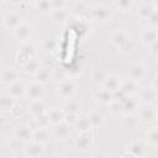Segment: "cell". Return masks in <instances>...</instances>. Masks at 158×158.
I'll list each match as a JSON object with an SVG mask.
<instances>
[{"label":"cell","instance_id":"6da1fadb","mask_svg":"<svg viewBox=\"0 0 158 158\" xmlns=\"http://www.w3.org/2000/svg\"><path fill=\"white\" fill-rule=\"evenodd\" d=\"M111 17H112L111 5H107L104 2H98V4L91 5L89 19L98 21V22H109Z\"/></svg>","mask_w":158,"mask_h":158},{"label":"cell","instance_id":"7a4b0ae2","mask_svg":"<svg viewBox=\"0 0 158 158\" xmlns=\"http://www.w3.org/2000/svg\"><path fill=\"white\" fill-rule=\"evenodd\" d=\"M36 54H37V46H36L33 42L27 41V42H23V43L20 46V48H19V51H17V53H16L15 60H16L19 64L23 65V64H25L26 62H28L30 59L36 58Z\"/></svg>","mask_w":158,"mask_h":158},{"label":"cell","instance_id":"3957f363","mask_svg":"<svg viewBox=\"0 0 158 158\" xmlns=\"http://www.w3.org/2000/svg\"><path fill=\"white\" fill-rule=\"evenodd\" d=\"M94 144V135L91 131H86V132H79L77 135V137L74 138V146L77 149L81 151V152H86L89 151Z\"/></svg>","mask_w":158,"mask_h":158},{"label":"cell","instance_id":"277c9868","mask_svg":"<svg viewBox=\"0 0 158 158\" xmlns=\"http://www.w3.org/2000/svg\"><path fill=\"white\" fill-rule=\"evenodd\" d=\"M75 89H77V84H75L74 79H72V78H68L64 81L58 83V85H57L58 95L67 100L73 99V95L75 94Z\"/></svg>","mask_w":158,"mask_h":158},{"label":"cell","instance_id":"5b68a950","mask_svg":"<svg viewBox=\"0 0 158 158\" xmlns=\"http://www.w3.org/2000/svg\"><path fill=\"white\" fill-rule=\"evenodd\" d=\"M120 102H121V114L122 115H131V114H136L138 110V99L135 98V95H130V96H121L120 98Z\"/></svg>","mask_w":158,"mask_h":158},{"label":"cell","instance_id":"8992f818","mask_svg":"<svg viewBox=\"0 0 158 158\" xmlns=\"http://www.w3.org/2000/svg\"><path fill=\"white\" fill-rule=\"evenodd\" d=\"M93 99L96 104L101 105V106H109L114 100H115V94L106 90L105 88H99L96 90H94L93 93Z\"/></svg>","mask_w":158,"mask_h":158},{"label":"cell","instance_id":"52a82bcc","mask_svg":"<svg viewBox=\"0 0 158 158\" xmlns=\"http://www.w3.org/2000/svg\"><path fill=\"white\" fill-rule=\"evenodd\" d=\"M44 95V85L37 81H32L26 86L25 96L30 101L35 100H42V96Z\"/></svg>","mask_w":158,"mask_h":158},{"label":"cell","instance_id":"ba28073f","mask_svg":"<svg viewBox=\"0 0 158 158\" xmlns=\"http://www.w3.org/2000/svg\"><path fill=\"white\" fill-rule=\"evenodd\" d=\"M33 132L35 130L27 125V123H20L14 128V137L21 139L22 142L27 143L33 139Z\"/></svg>","mask_w":158,"mask_h":158},{"label":"cell","instance_id":"9c48e42d","mask_svg":"<svg viewBox=\"0 0 158 158\" xmlns=\"http://www.w3.org/2000/svg\"><path fill=\"white\" fill-rule=\"evenodd\" d=\"M22 16L19 11H9L2 16V26L6 30H15L21 22H22Z\"/></svg>","mask_w":158,"mask_h":158},{"label":"cell","instance_id":"30bf717a","mask_svg":"<svg viewBox=\"0 0 158 158\" xmlns=\"http://www.w3.org/2000/svg\"><path fill=\"white\" fill-rule=\"evenodd\" d=\"M127 75H128V79L138 83V81H141V80H143L146 78L147 69H146V67H144V64L142 62H136L128 68Z\"/></svg>","mask_w":158,"mask_h":158},{"label":"cell","instance_id":"8fae6325","mask_svg":"<svg viewBox=\"0 0 158 158\" xmlns=\"http://www.w3.org/2000/svg\"><path fill=\"white\" fill-rule=\"evenodd\" d=\"M157 98H158V91L152 86L143 88L138 91V101L143 105H152L153 102H156Z\"/></svg>","mask_w":158,"mask_h":158},{"label":"cell","instance_id":"7c38bea8","mask_svg":"<svg viewBox=\"0 0 158 158\" xmlns=\"http://www.w3.org/2000/svg\"><path fill=\"white\" fill-rule=\"evenodd\" d=\"M139 41L142 44L151 47L154 42L158 41V28L153 27H146L139 33Z\"/></svg>","mask_w":158,"mask_h":158},{"label":"cell","instance_id":"4fadbf2b","mask_svg":"<svg viewBox=\"0 0 158 158\" xmlns=\"http://www.w3.org/2000/svg\"><path fill=\"white\" fill-rule=\"evenodd\" d=\"M12 32H14L15 38L19 40V41H21V42L23 43V42H27L28 38L31 37L32 26H31V23H28V22H26V21H22Z\"/></svg>","mask_w":158,"mask_h":158},{"label":"cell","instance_id":"5bb4252c","mask_svg":"<svg viewBox=\"0 0 158 158\" xmlns=\"http://www.w3.org/2000/svg\"><path fill=\"white\" fill-rule=\"evenodd\" d=\"M91 5L93 4H89L86 1H77V2L70 4V11L73 15L80 17V19H85L90 14Z\"/></svg>","mask_w":158,"mask_h":158},{"label":"cell","instance_id":"9a60e30c","mask_svg":"<svg viewBox=\"0 0 158 158\" xmlns=\"http://www.w3.org/2000/svg\"><path fill=\"white\" fill-rule=\"evenodd\" d=\"M138 117H139L141 122H144V123H148V125L154 123L158 120L156 110L151 105H143V107H141V110L138 112Z\"/></svg>","mask_w":158,"mask_h":158},{"label":"cell","instance_id":"2e32d148","mask_svg":"<svg viewBox=\"0 0 158 158\" xmlns=\"http://www.w3.org/2000/svg\"><path fill=\"white\" fill-rule=\"evenodd\" d=\"M20 80V73L12 67H5L1 72V83L4 85H11L15 81Z\"/></svg>","mask_w":158,"mask_h":158},{"label":"cell","instance_id":"e0dca14e","mask_svg":"<svg viewBox=\"0 0 158 158\" xmlns=\"http://www.w3.org/2000/svg\"><path fill=\"white\" fill-rule=\"evenodd\" d=\"M154 11L152 1H139L136 4V14L141 20H147Z\"/></svg>","mask_w":158,"mask_h":158},{"label":"cell","instance_id":"ac0fdd59","mask_svg":"<svg viewBox=\"0 0 158 158\" xmlns=\"http://www.w3.org/2000/svg\"><path fill=\"white\" fill-rule=\"evenodd\" d=\"M47 115H48V118H49V122L52 126H56V125H59L62 122H64L65 120V112L63 109L58 107V106H53V107H49L47 110Z\"/></svg>","mask_w":158,"mask_h":158},{"label":"cell","instance_id":"d6986e66","mask_svg":"<svg viewBox=\"0 0 158 158\" xmlns=\"http://www.w3.org/2000/svg\"><path fill=\"white\" fill-rule=\"evenodd\" d=\"M43 151H44V146L32 139V141H30V142L26 143V147H25L23 153L28 158H38L40 156H42Z\"/></svg>","mask_w":158,"mask_h":158},{"label":"cell","instance_id":"ffe728a7","mask_svg":"<svg viewBox=\"0 0 158 158\" xmlns=\"http://www.w3.org/2000/svg\"><path fill=\"white\" fill-rule=\"evenodd\" d=\"M72 127L70 125H68L67 122H62L59 125L53 126L52 128V136L57 139H65L70 136L72 133Z\"/></svg>","mask_w":158,"mask_h":158},{"label":"cell","instance_id":"44dd1931","mask_svg":"<svg viewBox=\"0 0 158 158\" xmlns=\"http://www.w3.org/2000/svg\"><path fill=\"white\" fill-rule=\"evenodd\" d=\"M126 151H128L130 153H132L136 158H143L146 156V153H147V146L141 139L139 141H133V142H131L127 146Z\"/></svg>","mask_w":158,"mask_h":158},{"label":"cell","instance_id":"7402d4cb","mask_svg":"<svg viewBox=\"0 0 158 158\" xmlns=\"http://www.w3.org/2000/svg\"><path fill=\"white\" fill-rule=\"evenodd\" d=\"M128 38H130V36H128V33H127V31H126L125 28H116V30L112 31V33H111V36H110V42H111L115 47L118 48V47L122 46Z\"/></svg>","mask_w":158,"mask_h":158},{"label":"cell","instance_id":"603a6c76","mask_svg":"<svg viewBox=\"0 0 158 158\" xmlns=\"http://www.w3.org/2000/svg\"><path fill=\"white\" fill-rule=\"evenodd\" d=\"M109 77V73L106 70V68L102 64H96L91 72V80L95 84H100L102 86V84L105 83L106 78Z\"/></svg>","mask_w":158,"mask_h":158},{"label":"cell","instance_id":"cb8c5ba5","mask_svg":"<svg viewBox=\"0 0 158 158\" xmlns=\"http://www.w3.org/2000/svg\"><path fill=\"white\" fill-rule=\"evenodd\" d=\"M47 106L46 104L42 101V100H35V101H30L28 105H27V111L28 114L35 118L42 114H46L47 112Z\"/></svg>","mask_w":158,"mask_h":158},{"label":"cell","instance_id":"d4e9b609","mask_svg":"<svg viewBox=\"0 0 158 158\" xmlns=\"http://www.w3.org/2000/svg\"><path fill=\"white\" fill-rule=\"evenodd\" d=\"M121 84H122V80L117 74H109V77L106 78L105 83L102 84V88H105L106 90H109V91L115 94L116 91L120 90Z\"/></svg>","mask_w":158,"mask_h":158},{"label":"cell","instance_id":"484cf974","mask_svg":"<svg viewBox=\"0 0 158 158\" xmlns=\"http://www.w3.org/2000/svg\"><path fill=\"white\" fill-rule=\"evenodd\" d=\"M53 79V69L49 67H41V69L35 74V81L41 84H47Z\"/></svg>","mask_w":158,"mask_h":158},{"label":"cell","instance_id":"4316f807","mask_svg":"<svg viewBox=\"0 0 158 158\" xmlns=\"http://www.w3.org/2000/svg\"><path fill=\"white\" fill-rule=\"evenodd\" d=\"M26 86H27V85L20 79V80H17V81H15L14 84H11V85L7 86V94L11 95L12 98H15V99L17 100L20 96L25 95V93H26Z\"/></svg>","mask_w":158,"mask_h":158},{"label":"cell","instance_id":"83f0119b","mask_svg":"<svg viewBox=\"0 0 158 158\" xmlns=\"http://www.w3.org/2000/svg\"><path fill=\"white\" fill-rule=\"evenodd\" d=\"M121 93V96H130V95H135L137 91H138V83L128 79V80H123L121 86H120V90Z\"/></svg>","mask_w":158,"mask_h":158},{"label":"cell","instance_id":"f1b7e54d","mask_svg":"<svg viewBox=\"0 0 158 158\" xmlns=\"http://www.w3.org/2000/svg\"><path fill=\"white\" fill-rule=\"evenodd\" d=\"M121 122H122V126L126 130L133 131V130H136L138 127L141 120H139V117H138L137 114H131V115H122Z\"/></svg>","mask_w":158,"mask_h":158},{"label":"cell","instance_id":"f546056e","mask_svg":"<svg viewBox=\"0 0 158 158\" xmlns=\"http://www.w3.org/2000/svg\"><path fill=\"white\" fill-rule=\"evenodd\" d=\"M16 107V99L12 98L11 95L2 94L0 96V109L2 112H11Z\"/></svg>","mask_w":158,"mask_h":158},{"label":"cell","instance_id":"4dcf8cb0","mask_svg":"<svg viewBox=\"0 0 158 158\" xmlns=\"http://www.w3.org/2000/svg\"><path fill=\"white\" fill-rule=\"evenodd\" d=\"M49 15H51V19H52L53 22L65 25V22L68 21V19L72 15V11H70V7L69 9H63V10H53Z\"/></svg>","mask_w":158,"mask_h":158},{"label":"cell","instance_id":"1f68e13d","mask_svg":"<svg viewBox=\"0 0 158 158\" xmlns=\"http://www.w3.org/2000/svg\"><path fill=\"white\" fill-rule=\"evenodd\" d=\"M88 118H89V121H90V125H91L93 130H96V128L101 127V126L104 125V122H105V116H104V114H102L101 111H99V110H93V111H90L89 115H88Z\"/></svg>","mask_w":158,"mask_h":158},{"label":"cell","instance_id":"d6a6232c","mask_svg":"<svg viewBox=\"0 0 158 158\" xmlns=\"http://www.w3.org/2000/svg\"><path fill=\"white\" fill-rule=\"evenodd\" d=\"M65 67V69H67V72H68V74H69V78H72V79H75V78H78V77H80L81 74H83V64L80 63V62H78V60H73V62H70L68 65H64Z\"/></svg>","mask_w":158,"mask_h":158},{"label":"cell","instance_id":"836d02e7","mask_svg":"<svg viewBox=\"0 0 158 158\" xmlns=\"http://www.w3.org/2000/svg\"><path fill=\"white\" fill-rule=\"evenodd\" d=\"M21 68L26 74L35 75L41 69V62L37 58H33V59H30L28 62H26L23 65H21Z\"/></svg>","mask_w":158,"mask_h":158},{"label":"cell","instance_id":"e575fe53","mask_svg":"<svg viewBox=\"0 0 158 158\" xmlns=\"http://www.w3.org/2000/svg\"><path fill=\"white\" fill-rule=\"evenodd\" d=\"M49 131L48 128H36L35 132H33V141L46 146L48 142H49Z\"/></svg>","mask_w":158,"mask_h":158},{"label":"cell","instance_id":"d590c367","mask_svg":"<svg viewBox=\"0 0 158 158\" xmlns=\"http://www.w3.org/2000/svg\"><path fill=\"white\" fill-rule=\"evenodd\" d=\"M32 7L37 12H40V14H51L53 11V9H52V1H48V0L35 1V2H32Z\"/></svg>","mask_w":158,"mask_h":158},{"label":"cell","instance_id":"8d00e7d4","mask_svg":"<svg viewBox=\"0 0 158 158\" xmlns=\"http://www.w3.org/2000/svg\"><path fill=\"white\" fill-rule=\"evenodd\" d=\"M41 48L43 49V52L46 53H53L56 52V49L58 48V41L56 37H46L42 43H41Z\"/></svg>","mask_w":158,"mask_h":158},{"label":"cell","instance_id":"74e56055","mask_svg":"<svg viewBox=\"0 0 158 158\" xmlns=\"http://www.w3.org/2000/svg\"><path fill=\"white\" fill-rule=\"evenodd\" d=\"M110 5L121 12H130L136 4L131 0H118V1H112Z\"/></svg>","mask_w":158,"mask_h":158},{"label":"cell","instance_id":"f35d334b","mask_svg":"<svg viewBox=\"0 0 158 158\" xmlns=\"http://www.w3.org/2000/svg\"><path fill=\"white\" fill-rule=\"evenodd\" d=\"M7 147H9V151H10L11 153L17 154V153H20V152H23V151H25L26 143H25V142H22L21 139H19V138L14 137V138H11V139L7 142Z\"/></svg>","mask_w":158,"mask_h":158},{"label":"cell","instance_id":"ab89813d","mask_svg":"<svg viewBox=\"0 0 158 158\" xmlns=\"http://www.w3.org/2000/svg\"><path fill=\"white\" fill-rule=\"evenodd\" d=\"M52 69H53V80H56L57 83L64 81L65 79L69 78V74H68L64 65H59V67H56Z\"/></svg>","mask_w":158,"mask_h":158},{"label":"cell","instance_id":"60d3db41","mask_svg":"<svg viewBox=\"0 0 158 158\" xmlns=\"http://www.w3.org/2000/svg\"><path fill=\"white\" fill-rule=\"evenodd\" d=\"M79 109H80L79 101L75 100V99L67 100L65 104H64V107H63L65 114H74V115H79Z\"/></svg>","mask_w":158,"mask_h":158},{"label":"cell","instance_id":"b9f144b4","mask_svg":"<svg viewBox=\"0 0 158 158\" xmlns=\"http://www.w3.org/2000/svg\"><path fill=\"white\" fill-rule=\"evenodd\" d=\"M146 142L151 146H158V127H151L144 135Z\"/></svg>","mask_w":158,"mask_h":158},{"label":"cell","instance_id":"7bdbcfd3","mask_svg":"<svg viewBox=\"0 0 158 158\" xmlns=\"http://www.w3.org/2000/svg\"><path fill=\"white\" fill-rule=\"evenodd\" d=\"M74 127H75L79 132H86V131H91V130H93L88 116H85V117H79V120L75 122Z\"/></svg>","mask_w":158,"mask_h":158},{"label":"cell","instance_id":"ee69618b","mask_svg":"<svg viewBox=\"0 0 158 158\" xmlns=\"http://www.w3.org/2000/svg\"><path fill=\"white\" fill-rule=\"evenodd\" d=\"M33 122L36 125V128H48V126L51 125L47 112L46 114H42V115L37 116V117H35L33 118Z\"/></svg>","mask_w":158,"mask_h":158},{"label":"cell","instance_id":"f6af8a7d","mask_svg":"<svg viewBox=\"0 0 158 158\" xmlns=\"http://www.w3.org/2000/svg\"><path fill=\"white\" fill-rule=\"evenodd\" d=\"M135 46H136V43H135V41L130 37L122 46H120L118 47V51L121 52V53H123V54H128V53H131L133 49H135Z\"/></svg>","mask_w":158,"mask_h":158},{"label":"cell","instance_id":"bcb514c9","mask_svg":"<svg viewBox=\"0 0 158 158\" xmlns=\"http://www.w3.org/2000/svg\"><path fill=\"white\" fill-rule=\"evenodd\" d=\"M52 1V9L53 10H63V9H69L70 2L64 1V0H51Z\"/></svg>","mask_w":158,"mask_h":158},{"label":"cell","instance_id":"7dc6e473","mask_svg":"<svg viewBox=\"0 0 158 158\" xmlns=\"http://www.w3.org/2000/svg\"><path fill=\"white\" fill-rule=\"evenodd\" d=\"M148 23V27H153V28H158V10L154 9V11L151 14V16L146 20Z\"/></svg>","mask_w":158,"mask_h":158},{"label":"cell","instance_id":"c3c4849f","mask_svg":"<svg viewBox=\"0 0 158 158\" xmlns=\"http://www.w3.org/2000/svg\"><path fill=\"white\" fill-rule=\"evenodd\" d=\"M109 110L112 112V114H121V102H120V99H115L109 106Z\"/></svg>","mask_w":158,"mask_h":158},{"label":"cell","instance_id":"681fc988","mask_svg":"<svg viewBox=\"0 0 158 158\" xmlns=\"http://www.w3.org/2000/svg\"><path fill=\"white\" fill-rule=\"evenodd\" d=\"M91 158H111V157H110V154H109L107 152L98 151V152H95V153L93 154V157H91Z\"/></svg>","mask_w":158,"mask_h":158},{"label":"cell","instance_id":"f907efd6","mask_svg":"<svg viewBox=\"0 0 158 158\" xmlns=\"http://www.w3.org/2000/svg\"><path fill=\"white\" fill-rule=\"evenodd\" d=\"M149 48H151V49H149V51H151V53L158 57V41H157V42H154Z\"/></svg>","mask_w":158,"mask_h":158},{"label":"cell","instance_id":"816d5d0a","mask_svg":"<svg viewBox=\"0 0 158 158\" xmlns=\"http://www.w3.org/2000/svg\"><path fill=\"white\" fill-rule=\"evenodd\" d=\"M152 88H154L157 91H158V74H156L153 78H152Z\"/></svg>","mask_w":158,"mask_h":158},{"label":"cell","instance_id":"f5cc1de1","mask_svg":"<svg viewBox=\"0 0 158 158\" xmlns=\"http://www.w3.org/2000/svg\"><path fill=\"white\" fill-rule=\"evenodd\" d=\"M120 158H136V157H135L132 153H130L128 151H123V152L121 153Z\"/></svg>","mask_w":158,"mask_h":158},{"label":"cell","instance_id":"db71d44e","mask_svg":"<svg viewBox=\"0 0 158 158\" xmlns=\"http://www.w3.org/2000/svg\"><path fill=\"white\" fill-rule=\"evenodd\" d=\"M47 158H63L60 154H58V153H52V154H49Z\"/></svg>","mask_w":158,"mask_h":158},{"label":"cell","instance_id":"11a10c76","mask_svg":"<svg viewBox=\"0 0 158 158\" xmlns=\"http://www.w3.org/2000/svg\"><path fill=\"white\" fill-rule=\"evenodd\" d=\"M152 2H153L154 9H156V10H158V1H152Z\"/></svg>","mask_w":158,"mask_h":158},{"label":"cell","instance_id":"9f6ffc18","mask_svg":"<svg viewBox=\"0 0 158 158\" xmlns=\"http://www.w3.org/2000/svg\"><path fill=\"white\" fill-rule=\"evenodd\" d=\"M154 110H156V114H157V117H158V102H157V105L154 106Z\"/></svg>","mask_w":158,"mask_h":158},{"label":"cell","instance_id":"6f0895ef","mask_svg":"<svg viewBox=\"0 0 158 158\" xmlns=\"http://www.w3.org/2000/svg\"><path fill=\"white\" fill-rule=\"evenodd\" d=\"M157 158H158V154H157Z\"/></svg>","mask_w":158,"mask_h":158}]
</instances>
